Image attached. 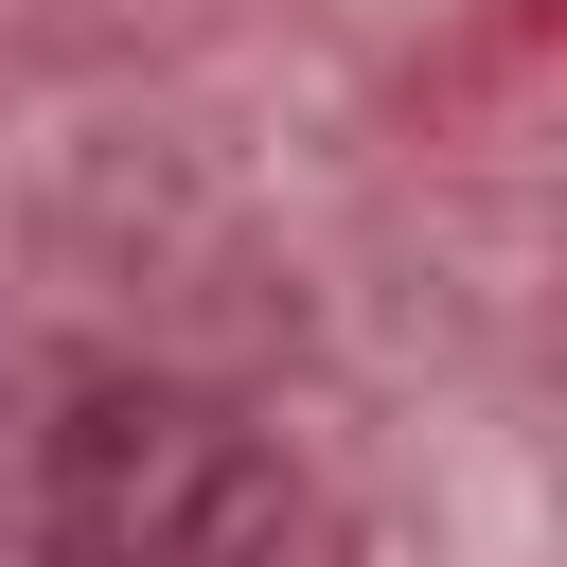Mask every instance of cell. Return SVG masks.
<instances>
[{
	"mask_svg": "<svg viewBox=\"0 0 567 567\" xmlns=\"http://www.w3.org/2000/svg\"><path fill=\"white\" fill-rule=\"evenodd\" d=\"M53 532H71V567H266L284 478L248 461V425H213L177 390H106L53 443Z\"/></svg>",
	"mask_w": 567,
	"mask_h": 567,
	"instance_id": "cell-1",
	"label": "cell"
}]
</instances>
